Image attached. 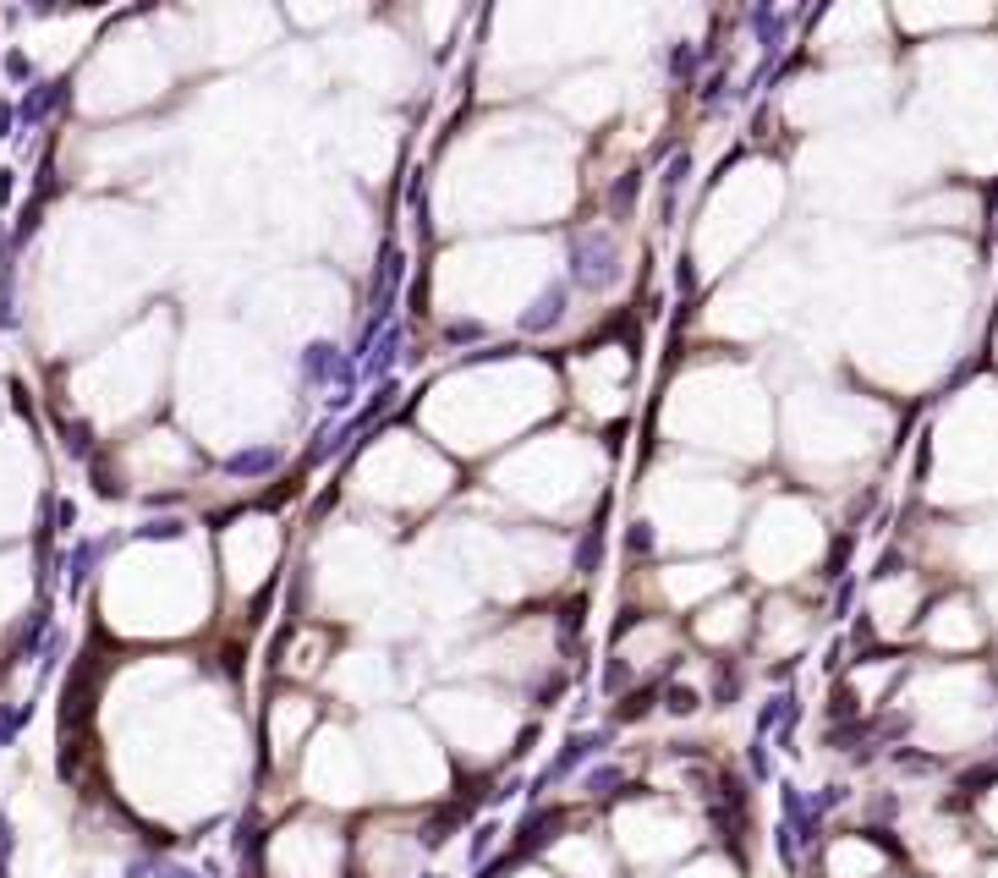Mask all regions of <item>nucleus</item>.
I'll return each instance as SVG.
<instances>
[]
</instances>
